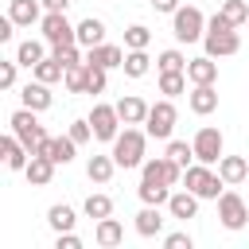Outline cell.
I'll return each instance as SVG.
<instances>
[{"label":"cell","instance_id":"obj_1","mask_svg":"<svg viewBox=\"0 0 249 249\" xmlns=\"http://www.w3.org/2000/svg\"><path fill=\"white\" fill-rule=\"evenodd\" d=\"M202 47H206V54L210 58H226V54H237L241 51V39H237V27L222 16V12H214L210 19H206V35H202Z\"/></svg>","mask_w":249,"mask_h":249},{"label":"cell","instance_id":"obj_2","mask_svg":"<svg viewBox=\"0 0 249 249\" xmlns=\"http://www.w3.org/2000/svg\"><path fill=\"white\" fill-rule=\"evenodd\" d=\"M144 144H148V132L124 124V132L113 140V160H117V167H124V171L140 167V163H144Z\"/></svg>","mask_w":249,"mask_h":249},{"label":"cell","instance_id":"obj_3","mask_svg":"<svg viewBox=\"0 0 249 249\" xmlns=\"http://www.w3.org/2000/svg\"><path fill=\"white\" fill-rule=\"evenodd\" d=\"M183 183H187V191H195L198 198H214V202H218V195H222V187H226V179H222L210 163H198V160L183 171Z\"/></svg>","mask_w":249,"mask_h":249},{"label":"cell","instance_id":"obj_4","mask_svg":"<svg viewBox=\"0 0 249 249\" xmlns=\"http://www.w3.org/2000/svg\"><path fill=\"white\" fill-rule=\"evenodd\" d=\"M171 35L179 39V43H198L202 35H206V16H202V8H195V4H179V12L171 16Z\"/></svg>","mask_w":249,"mask_h":249},{"label":"cell","instance_id":"obj_5","mask_svg":"<svg viewBox=\"0 0 249 249\" xmlns=\"http://www.w3.org/2000/svg\"><path fill=\"white\" fill-rule=\"evenodd\" d=\"M8 124H12V132H16V136H19V140H23L31 152H39V148L51 140V136H47V128L39 124L35 109H27V105H23V109H16V113L8 117Z\"/></svg>","mask_w":249,"mask_h":249},{"label":"cell","instance_id":"obj_6","mask_svg":"<svg viewBox=\"0 0 249 249\" xmlns=\"http://www.w3.org/2000/svg\"><path fill=\"white\" fill-rule=\"evenodd\" d=\"M89 124H93V140H101V144H113L117 136H121V113H117V105H105V101H97L93 105V113H89Z\"/></svg>","mask_w":249,"mask_h":249},{"label":"cell","instance_id":"obj_7","mask_svg":"<svg viewBox=\"0 0 249 249\" xmlns=\"http://www.w3.org/2000/svg\"><path fill=\"white\" fill-rule=\"evenodd\" d=\"M175 121H179V113H175L171 97H163V101H156V105L148 109L144 132H148V136H156V140H171V132H175Z\"/></svg>","mask_w":249,"mask_h":249},{"label":"cell","instance_id":"obj_8","mask_svg":"<svg viewBox=\"0 0 249 249\" xmlns=\"http://www.w3.org/2000/svg\"><path fill=\"white\" fill-rule=\"evenodd\" d=\"M140 179L175 187V183H183V167H179L171 156H156V160H144V163H140Z\"/></svg>","mask_w":249,"mask_h":249},{"label":"cell","instance_id":"obj_9","mask_svg":"<svg viewBox=\"0 0 249 249\" xmlns=\"http://www.w3.org/2000/svg\"><path fill=\"white\" fill-rule=\"evenodd\" d=\"M218 222H222L226 230H245L249 206H245V198H241L237 191H222V195H218Z\"/></svg>","mask_w":249,"mask_h":249},{"label":"cell","instance_id":"obj_10","mask_svg":"<svg viewBox=\"0 0 249 249\" xmlns=\"http://www.w3.org/2000/svg\"><path fill=\"white\" fill-rule=\"evenodd\" d=\"M39 27H43V39H47L51 47H58V43H78V27L66 19V12H43Z\"/></svg>","mask_w":249,"mask_h":249},{"label":"cell","instance_id":"obj_11","mask_svg":"<svg viewBox=\"0 0 249 249\" xmlns=\"http://www.w3.org/2000/svg\"><path fill=\"white\" fill-rule=\"evenodd\" d=\"M191 144H195V160H198V163H210V167L222 160V148H226V140H222V132H218L214 124H202Z\"/></svg>","mask_w":249,"mask_h":249},{"label":"cell","instance_id":"obj_12","mask_svg":"<svg viewBox=\"0 0 249 249\" xmlns=\"http://www.w3.org/2000/svg\"><path fill=\"white\" fill-rule=\"evenodd\" d=\"M0 152H4V167H8V171H23L27 160H31V148H27L16 132H8V136L0 140Z\"/></svg>","mask_w":249,"mask_h":249},{"label":"cell","instance_id":"obj_13","mask_svg":"<svg viewBox=\"0 0 249 249\" xmlns=\"http://www.w3.org/2000/svg\"><path fill=\"white\" fill-rule=\"evenodd\" d=\"M54 167H58V163H54L51 156L35 152V156L27 160V167H23V175H27V183H31V187H47V183L54 179Z\"/></svg>","mask_w":249,"mask_h":249},{"label":"cell","instance_id":"obj_14","mask_svg":"<svg viewBox=\"0 0 249 249\" xmlns=\"http://www.w3.org/2000/svg\"><path fill=\"white\" fill-rule=\"evenodd\" d=\"M86 62L105 66V70H117V66L124 62V47H117V43H97V47L86 51Z\"/></svg>","mask_w":249,"mask_h":249},{"label":"cell","instance_id":"obj_15","mask_svg":"<svg viewBox=\"0 0 249 249\" xmlns=\"http://www.w3.org/2000/svg\"><path fill=\"white\" fill-rule=\"evenodd\" d=\"M167 214L171 218H179V222H187V218H195L198 214V195L195 191H171V198H167Z\"/></svg>","mask_w":249,"mask_h":249},{"label":"cell","instance_id":"obj_16","mask_svg":"<svg viewBox=\"0 0 249 249\" xmlns=\"http://www.w3.org/2000/svg\"><path fill=\"white\" fill-rule=\"evenodd\" d=\"M8 16L16 19V27H31L43 19V0H8Z\"/></svg>","mask_w":249,"mask_h":249},{"label":"cell","instance_id":"obj_17","mask_svg":"<svg viewBox=\"0 0 249 249\" xmlns=\"http://www.w3.org/2000/svg\"><path fill=\"white\" fill-rule=\"evenodd\" d=\"M187 78H191V86H214V82H218V62H214L210 54L191 58V62H187Z\"/></svg>","mask_w":249,"mask_h":249},{"label":"cell","instance_id":"obj_18","mask_svg":"<svg viewBox=\"0 0 249 249\" xmlns=\"http://www.w3.org/2000/svg\"><path fill=\"white\" fill-rule=\"evenodd\" d=\"M19 101H23L27 109H35V113H43V109H51V101H54V97H51V86L35 78V82H27V86L19 89Z\"/></svg>","mask_w":249,"mask_h":249},{"label":"cell","instance_id":"obj_19","mask_svg":"<svg viewBox=\"0 0 249 249\" xmlns=\"http://www.w3.org/2000/svg\"><path fill=\"white\" fill-rule=\"evenodd\" d=\"M148 109H152V105H148L144 97H136V93H128V97L117 101V113H121L124 124H144V121H148Z\"/></svg>","mask_w":249,"mask_h":249},{"label":"cell","instance_id":"obj_20","mask_svg":"<svg viewBox=\"0 0 249 249\" xmlns=\"http://www.w3.org/2000/svg\"><path fill=\"white\" fill-rule=\"evenodd\" d=\"M187 105H191V113L206 117V113L218 109V89H214V86H195V89L187 93Z\"/></svg>","mask_w":249,"mask_h":249},{"label":"cell","instance_id":"obj_21","mask_svg":"<svg viewBox=\"0 0 249 249\" xmlns=\"http://www.w3.org/2000/svg\"><path fill=\"white\" fill-rule=\"evenodd\" d=\"M39 152H43V156H51L54 163H62V167H66V163L74 160L78 144H74V140H70V132H66V136H54V140H47V144H43ZM31 156H35V152H31Z\"/></svg>","mask_w":249,"mask_h":249},{"label":"cell","instance_id":"obj_22","mask_svg":"<svg viewBox=\"0 0 249 249\" xmlns=\"http://www.w3.org/2000/svg\"><path fill=\"white\" fill-rule=\"evenodd\" d=\"M218 175L226 179V187H237V183L249 175V160H245V156H222V160H218Z\"/></svg>","mask_w":249,"mask_h":249},{"label":"cell","instance_id":"obj_23","mask_svg":"<svg viewBox=\"0 0 249 249\" xmlns=\"http://www.w3.org/2000/svg\"><path fill=\"white\" fill-rule=\"evenodd\" d=\"M93 241H97L101 249H113V245H121V241H124V226H121V222L109 214V218H101V222H97Z\"/></svg>","mask_w":249,"mask_h":249},{"label":"cell","instance_id":"obj_24","mask_svg":"<svg viewBox=\"0 0 249 249\" xmlns=\"http://www.w3.org/2000/svg\"><path fill=\"white\" fill-rule=\"evenodd\" d=\"M78 27V47H97V43H105V23L97 19V16H86L82 23H74Z\"/></svg>","mask_w":249,"mask_h":249},{"label":"cell","instance_id":"obj_25","mask_svg":"<svg viewBox=\"0 0 249 249\" xmlns=\"http://www.w3.org/2000/svg\"><path fill=\"white\" fill-rule=\"evenodd\" d=\"M47 47H51L47 39H43V43H39V39H23V43L16 47V58H19V66L35 70V66H39L43 58H47Z\"/></svg>","mask_w":249,"mask_h":249},{"label":"cell","instance_id":"obj_26","mask_svg":"<svg viewBox=\"0 0 249 249\" xmlns=\"http://www.w3.org/2000/svg\"><path fill=\"white\" fill-rule=\"evenodd\" d=\"M163 222H167V218L160 214V206H148V202H144V210L136 214V233H140V237H156V233L163 230Z\"/></svg>","mask_w":249,"mask_h":249},{"label":"cell","instance_id":"obj_27","mask_svg":"<svg viewBox=\"0 0 249 249\" xmlns=\"http://www.w3.org/2000/svg\"><path fill=\"white\" fill-rule=\"evenodd\" d=\"M113 171H117V160H113V152H109V156H89V163H86V175H89V183H109V179H113Z\"/></svg>","mask_w":249,"mask_h":249},{"label":"cell","instance_id":"obj_28","mask_svg":"<svg viewBox=\"0 0 249 249\" xmlns=\"http://www.w3.org/2000/svg\"><path fill=\"white\" fill-rule=\"evenodd\" d=\"M121 70H124V78H144V74L152 70V58H148V51H124V62H121Z\"/></svg>","mask_w":249,"mask_h":249},{"label":"cell","instance_id":"obj_29","mask_svg":"<svg viewBox=\"0 0 249 249\" xmlns=\"http://www.w3.org/2000/svg\"><path fill=\"white\" fill-rule=\"evenodd\" d=\"M187 70H160V93L163 97H179L183 89H187Z\"/></svg>","mask_w":249,"mask_h":249},{"label":"cell","instance_id":"obj_30","mask_svg":"<svg viewBox=\"0 0 249 249\" xmlns=\"http://www.w3.org/2000/svg\"><path fill=\"white\" fill-rule=\"evenodd\" d=\"M136 195H140V202H148V206H167V198H171V187H163V183H148V179H140V187H136Z\"/></svg>","mask_w":249,"mask_h":249},{"label":"cell","instance_id":"obj_31","mask_svg":"<svg viewBox=\"0 0 249 249\" xmlns=\"http://www.w3.org/2000/svg\"><path fill=\"white\" fill-rule=\"evenodd\" d=\"M74 222H78V218H74V210H70L66 202H54V206L47 210V226H51L54 233H62V230H74Z\"/></svg>","mask_w":249,"mask_h":249},{"label":"cell","instance_id":"obj_32","mask_svg":"<svg viewBox=\"0 0 249 249\" xmlns=\"http://www.w3.org/2000/svg\"><path fill=\"white\" fill-rule=\"evenodd\" d=\"M31 74H35L39 82H47V86H54V82H62V74H66V66H62V62L54 58V54H47V58H43V62H39V66H35Z\"/></svg>","mask_w":249,"mask_h":249},{"label":"cell","instance_id":"obj_33","mask_svg":"<svg viewBox=\"0 0 249 249\" xmlns=\"http://www.w3.org/2000/svg\"><path fill=\"white\" fill-rule=\"evenodd\" d=\"M82 210H86V218L101 222V218H109V214H113V198L97 191V195H89V198H86V206H82Z\"/></svg>","mask_w":249,"mask_h":249},{"label":"cell","instance_id":"obj_34","mask_svg":"<svg viewBox=\"0 0 249 249\" xmlns=\"http://www.w3.org/2000/svg\"><path fill=\"white\" fill-rule=\"evenodd\" d=\"M148 43H152V31L144 23H132L124 31V51H148Z\"/></svg>","mask_w":249,"mask_h":249},{"label":"cell","instance_id":"obj_35","mask_svg":"<svg viewBox=\"0 0 249 249\" xmlns=\"http://www.w3.org/2000/svg\"><path fill=\"white\" fill-rule=\"evenodd\" d=\"M105 86H109V70L86 62V93H105Z\"/></svg>","mask_w":249,"mask_h":249},{"label":"cell","instance_id":"obj_36","mask_svg":"<svg viewBox=\"0 0 249 249\" xmlns=\"http://www.w3.org/2000/svg\"><path fill=\"white\" fill-rule=\"evenodd\" d=\"M167 156L187 171V167L195 163V144H187V140H167Z\"/></svg>","mask_w":249,"mask_h":249},{"label":"cell","instance_id":"obj_37","mask_svg":"<svg viewBox=\"0 0 249 249\" xmlns=\"http://www.w3.org/2000/svg\"><path fill=\"white\" fill-rule=\"evenodd\" d=\"M233 27H241V23H249V4L245 0H222V8H218Z\"/></svg>","mask_w":249,"mask_h":249},{"label":"cell","instance_id":"obj_38","mask_svg":"<svg viewBox=\"0 0 249 249\" xmlns=\"http://www.w3.org/2000/svg\"><path fill=\"white\" fill-rule=\"evenodd\" d=\"M82 51H86V47H78V43H58V47H51V54H54L62 66H78V62H86Z\"/></svg>","mask_w":249,"mask_h":249},{"label":"cell","instance_id":"obj_39","mask_svg":"<svg viewBox=\"0 0 249 249\" xmlns=\"http://www.w3.org/2000/svg\"><path fill=\"white\" fill-rule=\"evenodd\" d=\"M62 82H66V89H70V93H86V62H78V66H66Z\"/></svg>","mask_w":249,"mask_h":249},{"label":"cell","instance_id":"obj_40","mask_svg":"<svg viewBox=\"0 0 249 249\" xmlns=\"http://www.w3.org/2000/svg\"><path fill=\"white\" fill-rule=\"evenodd\" d=\"M187 62L191 58H183V51H175V47L171 51H160V58H156L160 70H187Z\"/></svg>","mask_w":249,"mask_h":249},{"label":"cell","instance_id":"obj_41","mask_svg":"<svg viewBox=\"0 0 249 249\" xmlns=\"http://www.w3.org/2000/svg\"><path fill=\"white\" fill-rule=\"evenodd\" d=\"M66 132H70V140H74L78 148L93 140V124H89V117H86V121H70V128H66Z\"/></svg>","mask_w":249,"mask_h":249},{"label":"cell","instance_id":"obj_42","mask_svg":"<svg viewBox=\"0 0 249 249\" xmlns=\"http://www.w3.org/2000/svg\"><path fill=\"white\" fill-rule=\"evenodd\" d=\"M16 66H19V58L0 62V86H4V89H12V86H16Z\"/></svg>","mask_w":249,"mask_h":249},{"label":"cell","instance_id":"obj_43","mask_svg":"<svg viewBox=\"0 0 249 249\" xmlns=\"http://www.w3.org/2000/svg\"><path fill=\"white\" fill-rule=\"evenodd\" d=\"M54 249H82V237H78L74 230H62V233L54 237Z\"/></svg>","mask_w":249,"mask_h":249},{"label":"cell","instance_id":"obj_44","mask_svg":"<svg viewBox=\"0 0 249 249\" xmlns=\"http://www.w3.org/2000/svg\"><path fill=\"white\" fill-rule=\"evenodd\" d=\"M163 245H167V249H191L195 241H191V233H167Z\"/></svg>","mask_w":249,"mask_h":249},{"label":"cell","instance_id":"obj_45","mask_svg":"<svg viewBox=\"0 0 249 249\" xmlns=\"http://www.w3.org/2000/svg\"><path fill=\"white\" fill-rule=\"evenodd\" d=\"M12 27H16V19L4 16V19H0V43H12Z\"/></svg>","mask_w":249,"mask_h":249},{"label":"cell","instance_id":"obj_46","mask_svg":"<svg viewBox=\"0 0 249 249\" xmlns=\"http://www.w3.org/2000/svg\"><path fill=\"white\" fill-rule=\"evenodd\" d=\"M152 8H156V12H167V16H175V12H179V0H152Z\"/></svg>","mask_w":249,"mask_h":249},{"label":"cell","instance_id":"obj_47","mask_svg":"<svg viewBox=\"0 0 249 249\" xmlns=\"http://www.w3.org/2000/svg\"><path fill=\"white\" fill-rule=\"evenodd\" d=\"M43 8H47V12H66L70 0H43Z\"/></svg>","mask_w":249,"mask_h":249}]
</instances>
